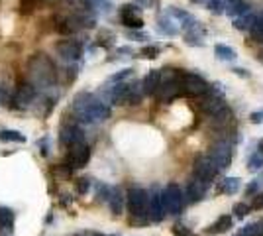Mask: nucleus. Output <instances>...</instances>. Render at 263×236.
Masks as SVG:
<instances>
[{"instance_id": "a18cd8bd", "label": "nucleus", "mask_w": 263, "mask_h": 236, "mask_svg": "<svg viewBox=\"0 0 263 236\" xmlns=\"http://www.w3.org/2000/svg\"><path fill=\"white\" fill-rule=\"evenodd\" d=\"M258 148H260V152L263 154V140H260V144H258Z\"/></svg>"}, {"instance_id": "6ab92c4d", "label": "nucleus", "mask_w": 263, "mask_h": 236, "mask_svg": "<svg viewBox=\"0 0 263 236\" xmlns=\"http://www.w3.org/2000/svg\"><path fill=\"white\" fill-rule=\"evenodd\" d=\"M14 223H16V215L10 207H0V235L14 233Z\"/></svg>"}, {"instance_id": "c03bdc74", "label": "nucleus", "mask_w": 263, "mask_h": 236, "mask_svg": "<svg viewBox=\"0 0 263 236\" xmlns=\"http://www.w3.org/2000/svg\"><path fill=\"white\" fill-rule=\"evenodd\" d=\"M87 236H104V235H100V233H85Z\"/></svg>"}, {"instance_id": "a19ab883", "label": "nucleus", "mask_w": 263, "mask_h": 236, "mask_svg": "<svg viewBox=\"0 0 263 236\" xmlns=\"http://www.w3.org/2000/svg\"><path fill=\"white\" fill-rule=\"evenodd\" d=\"M250 120H252L254 124H262V122H263V110L252 112V114H250Z\"/></svg>"}, {"instance_id": "c85d7f7f", "label": "nucleus", "mask_w": 263, "mask_h": 236, "mask_svg": "<svg viewBox=\"0 0 263 236\" xmlns=\"http://www.w3.org/2000/svg\"><path fill=\"white\" fill-rule=\"evenodd\" d=\"M159 53H161V47H159V45H145V47L139 51V55L145 57V59H155Z\"/></svg>"}, {"instance_id": "ea45409f", "label": "nucleus", "mask_w": 263, "mask_h": 236, "mask_svg": "<svg viewBox=\"0 0 263 236\" xmlns=\"http://www.w3.org/2000/svg\"><path fill=\"white\" fill-rule=\"evenodd\" d=\"M47 138H41L39 142H37V148H39V152H41V156H47L49 154V148H47Z\"/></svg>"}, {"instance_id": "423d86ee", "label": "nucleus", "mask_w": 263, "mask_h": 236, "mask_svg": "<svg viewBox=\"0 0 263 236\" xmlns=\"http://www.w3.org/2000/svg\"><path fill=\"white\" fill-rule=\"evenodd\" d=\"M91 160V146L87 144V140H81V142H75L67 148V156H65V164L71 166L73 169H79V168H85Z\"/></svg>"}, {"instance_id": "6e6552de", "label": "nucleus", "mask_w": 263, "mask_h": 236, "mask_svg": "<svg viewBox=\"0 0 263 236\" xmlns=\"http://www.w3.org/2000/svg\"><path fill=\"white\" fill-rule=\"evenodd\" d=\"M181 87H183V95L187 97H204L210 91V85L197 73H183Z\"/></svg>"}, {"instance_id": "4be33fe9", "label": "nucleus", "mask_w": 263, "mask_h": 236, "mask_svg": "<svg viewBox=\"0 0 263 236\" xmlns=\"http://www.w3.org/2000/svg\"><path fill=\"white\" fill-rule=\"evenodd\" d=\"M171 14L175 16V18H179L181 20V26H183V30L185 32H189V30H193V28H197L198 26V22L189 14V12H185V10H179V8H171Z\"/></svg>"}, {"instance_id": "37998d69", "label": "nucleus", "mask_w": 263, "mask_h": 236, "mask_svg": "<svg viewBox=\"0 0 263 236\" xmlns=\"http://www.w3.org/2000/svg\"><path fill=\"white\" fill-rule=\"evenodd\" d=\"M234 73H236V75H240V77H250V73H248V71H244V69H234Z\"/></svg>"}, {"instance_id": "7ed1b4c3", "label": "nucleus", "mask_w": 263, "mask_h": 236, "mask_svg": "<svg viewBox=\"0 0 263 236\" xmlns=\"http://www.w3.org/2000/svg\"><path fill=\"white\" fill-rule=\"evenodd\" d=\"M143 87L137 85V83H114L112 87L106 89V97L112 104H139L141 99H143Z\"/></svg>"}, {"instance_id": "412c9836", "label": "nucleus", "mask_w": 263, "mask_h": 236, "mask_svg": "<svg viewBox=\"0 0 263 236\" xmlns=\"http://www.w3.org/2000/svg\"><path fill=\"white\" fill-rule=\"evenodd\" d=\"M256 22H258V14L248 12V14H244V16L234 18V28L240 30V32H252L254 26H256Z\"/></svg>"}, {"instance_id": "49530a36", "label": "nucleus", "mask_w": 263, "mask_h": 236, "mask_svg": "<svg viewBox=\"0 0 263 236\" xmlns=\"http://www.w3.org/2000/svg\"><path fill=\"white\" fill-rule=\"evenodd\" d=\"M193 2H195V4H197V2H202V0H193Z\"/></svg>"}, {"instance_id": "f3484780", "label": "nucleus", "mask_w": 263, "mask_h": 236, "mask_svg": "<svg viewBox=\"0 0 263 236\" xmlns=\"http://www.w3.org/2000/svg\"><path fill=\"white\" fill-rule=\"evenodd\" d=\"M106 205H108V209H110L112 215H116V217L122 215V211H124V193H122L120 187H112L110 189V195H108Z\"/></svg>"}, {"instance_id": "0eeeda50", "label": "nucleus", "mask_w": 263, "mask_h": 236, "mask_svg": "<svg viewBox=\"0 0 263 236\" xmlns=\"http://www.w3.org/2000/svg\"><path fill=\"white\" fill-rule=\"evenodd\" d=\"M208 158L212 160V164L218 168V171L230 168L232 164V144L228 140H218L210 146L208 150Z\"/></svg>"}, {"instance_id": "bb28decb", "label": "nucleus", "mask_w": 263, "mask_h": 236, "mask_svg": "<svg viewBox=\"0 0 263 236\" xmlns=\"http://www.w3.org/2000/svg\"><path fill=\"white\" fill-rule=\"evenodd\" d=\"M159 32H163V34H167V35H177L179 34V28L177 26H173V22L167 18V16H163V18H159Z\"/></svg>"}, {"instance_id": "72a5a7b5", "label": "nucleus", "mask_w": 263, "mask_h": 236, "mask_svg": "<svg viewBox=\"0 0 263 236\" xmlns=\"http://www.w3.org/2000/svg\"><path fill=\"white\" fill-rule=\"evenodd\" d=\"M37 0H20V12L24 14H32L35 8H37Z\"/></svg>"}, {"instance_id": "09e8293b", "label": "nucleus", "mask_w": 263, "mask_h": 236, "mask_svg": "<svg viewBox=\"0 0 263 236\" xmlns=\"http://www.w3.org/2000/svg\"><path fill=\"white\" fill-rule=\"evenodd\" d=\"M110 236H116V235H110Z\"/></svg>"}, {"instance_id": "f8f14e48", "label": "nucleus", "mask_w": 263, "mask_h": 236, "mask_svg": "<svg viewBox=\"0 0 263 236\" xmlns=\"http://www.w3.org/2000/svg\"><path fill=\"white\" fill-rule=\"evenodd\" d=\"M14 99H16L18 108H26L32 102H35V99H37V87L32 81H22V83H18V87L14 91Z\"/></svg>"}, {"instance_id": "f257e3e1", "label": "nucleus", "mask_w": 263, "mask_h": 236, "mask_svg": "<svg viewBox=\"0 0 263 236\" xmlns=\"http://www.w3.org/2000/svg\"><path fill=\"white\" fill-rule=\"evenodd\" d=\"M73 116L81 122V124H97V122H104L110 118L112 110L110 106L100 101L99 97H95L93 93H77L71 104Z\"/></svg>"}, {"instance_id": "4c0bfd02", "label": "nucleus", "mask_w": 263, "mask_h": 236, "mask_svg": "<svg viewBox=\"0 0 263 236\" xmlns=\"http://www.w3.org/2000/svg\"><path fill=\"white\" fill-rule=\"evenodd\" d=\"M173 235L175 236H197V235H193L187 227H183V225H175V227H173Z\"/></svg>"}, {"instance_id": "de8ad7c7", "label": "nucleus", "mask_w": 263, "mask_h": 236, "mask_svg": "<svg viewBox=\"0 0 263 236\" xmlns=\"http://www.w3.org/2000/svg\"><path fill=\"white\" fill-rule=\"evenodd\" d=\"M73 236H87V235H73Z\"/></svg>"}, {"instance_id": "7c9ffc66", "label": "nucleus", "mask_w": 263, "mask_h": 236, "mask_svg": "<svg viewBox=\"0 0 263 236\" xmlns=\"http://www.w3.org/2000/svg\"><path fill=\"white\" fill-rule=\"evenodd\" d=\"M248 166H250V169H252V171H260V169L263 168V154L262 152H258V154L250 156Z\"/></svg>"}, {"instance_id": "20e7f679", "label": "nucleus", "mask_w": 263, "mask_h": 236, "mask_svg": "<svg viewBox=\"0 0 263 236\" xmlns=\"http://www.w3.org/2000/svg\"><path fill=\"white\" fill-rule=\"evenodd\" d=\"M128 209L133 221H143L145 217H149V193L139 187L133 185L128 189Z\"/></svg>"}, {"instance_id": "c9c22d12", "label": "nucleus", "mask_w": 263, "mask_h": 236, "mask_svg": "<svg viewBox=\"0 0 263 236\" xmlns=\"http://www.w3.org/2000/svg\"><path fill=\"white\" fill-rule=\"evenodd\" d=\"M112 39H114V35L110 32H100L99 34V45H102V47H110Z\"/></svg>"}, {"instance_id": "2f4dec72", "label": "nucleus", "mask_w": 263, "mask_h": 236, "mask_svg": "<svg viewBox=\"0 0 263 236\" xmlns=\"http://www.w3.org/2000/svg\"><path fill=\"white\" fill-rule=\"evenodd\" d=\"M206 6H208V10L214 12V14H222V12H226V0H208Z\"/></svg>"}, {"instance_id": "58836bf2", "label": "nucleus", "mask_w": 263, "mask_h": 236, "mask_svg": "<svg viewBox=\"0 0 263 236\" xmlns=\"http://www.w3.org/2000/svg\"><path fill=\"white\" fill-rule=\"evenodd\" d=\"M252 209H254V211H262L263 209V193H256V195H254Z\"/></svg>"}, {"instance_id": "f704fd0d", "label": "nucleus", "mask_w": 263, "mask_h": 236, "mask_svg": "<svg viewBox=\"0 0 263 236\" xmlns=\"http://www.w3.org/2000/svg\"><path fill=\"white\" fill-rule=\"evenodd\" d=\"M262 185H263V177H256V179L246 187V195H256V193H260Z\"/></svg>"}, {"instance_id": "cd10ccee", "label": "nucleus", "mask_w": 263, "mask_h": 236, "mask_svg": "<svg viewBox=\"0 0 263 236\" xmlns=\"http://www.w3.org/2000/svg\"><path fill=\"white\" fill-rule=\"evenodd\" d=\"M250 211H252V205H246V203H236L234 209H232L236 219H246L250 215Z\"/></svg>"}, {"instance_id": "2eb2a0df", "label": "nucleus", "mask_w": 263, "mask_h": 236, "mask_svg": "<svg viewBox=\"0 0 263 236\" xmlns=\"http://www.w3.org/2000/svg\"><path fill=\"white\" fill-rule=\"evenodd\" d=\"M208 185H210V183H204V181H200L198 177H193V179L187 183L185 195L189 197V201H191V203H197V201H200V199L206 195Z\"/></svg>"}, {"instance_id": "f03ea898", "label": "nucleus", "mask_w": 263, "mask_h": 236, "mask_svg": "<svg viewBox=\"0 0 263 236\" xmlns=\"http://www.w3.org/2000/svg\"><path fill=\"white\" fill-rule=\"evenodd\" d=\"M28 75L37 89H51L57 81V67L45 53H33L28 59Z\"/></svg>"}, {"instance_id": "b1692460", "label": "nucleus", "mask_w": 263, "mask_h": 236, "mask_svg": "<svg viewBox=\"0 0 263 236\" xmlns=\"http://www.w3.org/2000/svg\"><path fill=\"white\" fill-rule=\"evenodd\" d=\"M0 142H14V144H24L26 136L18 130H10V128H2L0 130Z\"/></svg>"}, {"instance_id": "5701e85b", "label": "nucleus", "mask_w": 263, "mask_h": 236, "mask_svg": "<svg viewBox=\"0 0 263 236\" xmlns=\"http://www.w3.org/2000/svg\"><path fill=\"white\" fill-rule=\"evenodd\" d=\"M240 185H242V181L238 177H224L218 183V191L220 193H226V195H234V193L240 191Z\"/></svg>"}, {"instance_id": "79ce46f5", "label": "nucleus", "mask_w": 263, "mask_h": 236, "mask_svg": "<svg viewBox=\"0 0 263 236\" xmlns=\"http://www.w3.org/2000/svg\"><path fill=\"white\" fill-rule=\"evenodd\" d=\"M130 37H133V39H137V41H141V39H147V35L145 34H139V32H130Z\"/></svg>"}, {"instance_id": "9b49d317", "label": "nucleus", "mask_w": 263, "mask_h": 236, "mask_svg": "<svg viewBox=\"0 0 263 236\" xmlns=\"http://www.w3.org/2000/svg\"><path fill=\"white\" fill-rule=\"evenodd\" d=\"M200 110L204 112V114H208L210 118L214 116V114H218L222 108H226L228 104H226V101H224V95L222 93H218V91H208L204 97H200Z\"/></svg>"}, {"instance_id": "dca6fc26", "label": "nucleus", "mask_w": 263, "mask_h": 236, "mask_svg": "<svg viewBox=\"0 0 263 236\" xmlns=\"http://www.w3.org/2000/svg\"><path fill=\"white\" fill-rule=\"evenodd\" d=\"M165 217V209H163V201H161V191L153 189L149 193V219L153 223H159L163 221Z\"/></svg>"}, {"instance_id": "1a4fd4ad", "label": "nucleus", "mask_w": 263, "mask_h": 236, "mask_svg": "<svg viewBox=\"0 0 263 236\" xmlns=\"http://www.w3.org/2000/svg\"><path fill=\"white\" fill-rule=\"evenodd\" d=\"M81 140H85L81 122H79L77 118H73V120H63V122H61V128H59V142H61V146L69 148L71 144L81 142Z\"/></svg>"}, {"instance_id": "393cba45", "label": "nucleus", "mask_w": 263, "mask_h": 236, "mask_svg": "<svg viewBox=\"0 0 263 236\" xmlns=\"http://www.w3.org/2000/svg\"><path fill=\"white\" fill-rule=\"evenodd\" d=\"M214 53L222 59V61H234L238 55H236V51L232 49V47H228V45H222V43H218L216 47H214Z\"/></svg>"}, {"instance_id": "ddd939ff", "label": "nucleus", "mask_w": 263, "mask_h": 236, "mask_svg": "<svg viewBox=\"0 0 263 236\" xmlns=\"http://www.w3.org/2000/svg\"><path fill=\"white\" fill-rule=\"evenodd\" d=\"M193 171H195V177H198L200 181L212 183L214 177H216V173H218V168L212 164V160L208 156H198L195 160V169Z\"/></svg>"}, {"instance_id": "e433bc0d", "label": "nucleus", "mask_w": 263, "mask_h": 236, "mask_svg": "<svg viewBox=\"0 0 263 236\" xmlns=\"http://www.w3.org/2000/svg\"><path fill=\"white\" fill-rule=\"evenodd\" d=\"M132 75H133V69H122L120 73H114V75L110 77V81H112V83H120V81L128 79V77H132Z\"/></svg>"}, {"instance_id": "473e14b6", "label": "nucleus", "mask_w": 263, "mask_h": 236, "mask_svg": "<svg viewBox=\"0 0 263 236\" xmlns=\"http://www.w3.org/2000/svg\"><path fill=\"white\" fill-rule=\"evenodd\" d=\"M75 185H77V193H79V195H87V193H89V189H91V179L81 177V179H77V181H75Z\"/></svg>"}, {"instance_id": "4468645a", "label": "nucleus", "mask_w": 263, "mask_h": 236, "mask_svg": "<svg viewBox=\"0 0 263 236\" xmlns=\"http://www.w3.org/2000/svg\"><path fill=\"white\" fill-rule=\"evenodd\" d=\"M120 22L130 28V30H141L143 28V18L139 16V8L135 4H124L120 6Z\"/></svg>"}, {"instance_id": "c756f323", "label": "nucleus", "mask_w": 263, "mask_h": 236, "mask_svg": "<svg viewBox=\"0 0 263 236\" xmlns=\"http://www.w3.org/2000/svg\"><path fill=\"white\" fill-rule=\"evenodd\" d=\"M252 35H254L256 41H263V10L262 14H258V22H256V26L252 30Z\"/></svg>"}, {"instance_id": "9d476101", "label": "nucleus", "mask_w": 263, "mask_h": 236, "mask_svg": "<svg viewBox=\"0 0 263 236\" xmlns=\"http://www.w3.org/2000/svg\"><path fill=\"white\" fill-rule=\"evenodd\" d=\"M55 51L61 59H65L69 63H75L83 55V43L77 41V39H61V41L55 43Z\"/></svg>"}, {"instance_id": "aec40b11", "label": "nucleus", "mask_w": 263, "mask_h": 236, "mask_svg": "<svg viewBox=\"0 0 263 236\" xmlns=\"http://www.w3.org/2000/svg\"><path fill=\"white\" fill-rule=\"evenodd\" d=\"M232 225H234L232 217H230V215H222V217H218V221H216L214 225H210V227H208V231H206V236L224 235V233H228V231L232 229Z\"/></svg>"}, {"instance_id": "a878e982", "label": "nucleus", "mask_w": 263, "mask_h": 236, "mask_svg": "<svg viewBox=\"0 0 263 236\" xmlns=\"http://www.w3.org/2000/svg\"><path fill=\"white\" fill-rule=\"evenodd\" d=\"M71 169H73L71 166H67V164H59V166H53L51 173H53V177H55L57 181H65V179H69Z\"/></svg>"}, {"instance_id": "a211bd4d", "label": "nucleus", "mask_w": 263, "mask_h": 236, "mask_svg": "<svg viewBox=\"0 0 263 236\" xmlns=\"http://www.w3.org/2000/svg\"><path fill=\"white\" fill-rule=\"evenodd\" d=\"M159 85H161V69H151V71L145 75L143 83H141L143 93H145V95H149V97L157 93Z\"/></svg>"}, {"instance_id": "39448f33", "label": "nucleus", "mask_w": 263, "mask_h": 236, "mask_svg": "<svg viewBox=\"0 0 263 236\" xmlns=\"http://www.w3.org/2000/svg\"><path fill=\"white\" fill-rule=\"evenodd\" d=\"M161 201L165 215H179L185 205V193L177 183H167L165 189L161 191Z\"/></svg>"}]
</instances>
